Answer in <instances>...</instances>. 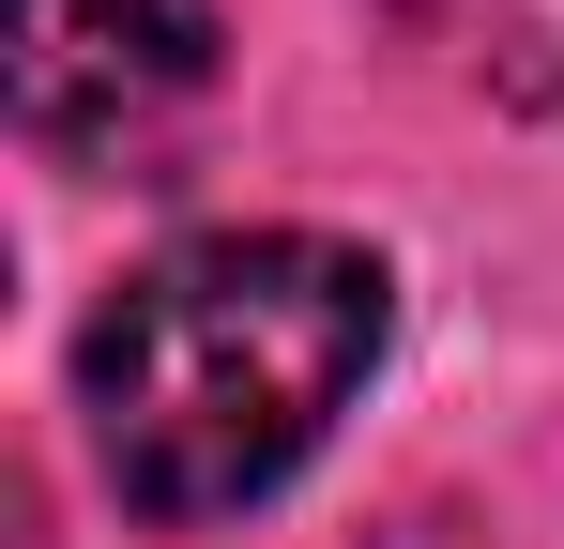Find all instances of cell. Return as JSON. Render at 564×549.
I'll list each match as a JSON object with an SVG mask.
<instances>
[{"label":"cell","mask_w":564,"mask_h":549,"mask_svg":"<svg viewBox=\"0 0 564 549\" xmlns=\"http://www.w3.org/2000/svg\"><path fill=\"white\" fill-rule=\"evenodd\" d=\"M214 77V0H15V122L107 153Z\"/></svg>","instance_id":"7a4b0ae2"},{"label":"cell","mask_w":564,"mask_h":549,"mask_svg":"<svg viewBox=\"0 0 564 549\" xmlns=\"http://www.w3.org/2000/svg\"><path fill=\"white\" fill-rule=\"evenodd\" d=\"M381 366V260L336 229H198L169 260L107 290L77 397H93V458L138 519H245L290 488L321 428L351 412Z\"/></svg>","instance_id":"6da1fadb"}]
</instances>
